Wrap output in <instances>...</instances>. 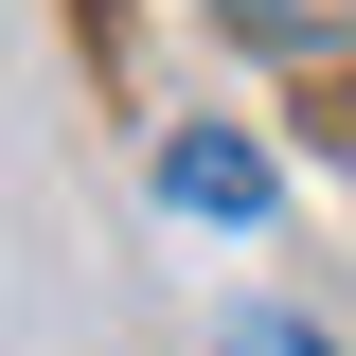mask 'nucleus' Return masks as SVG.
<instances>
[{
  "label": "nucleus",
  "mask_w": 356,
  "mask_h": 356,
  "mask_svg": "<svg viewBox=\"0 0 356 356\" xmlns=\"http://www.w3.org/2000/svg\"><path fill=\"white\" fill-rule=\"evenodd\" d=\"M161 214H214V232H250V214H267V143H232V125H178V143H161Z\"/></svg>",
  "instance_id": "nucleus-1"
},
{
  "label": "nucleus",
  "mask_w": 356,
  "mask_h": 356,
  "mask_svg": "<svg viewBox=\"0 0 356 356\" xmlns=\"http://www.w3.org/2000/svg\"><path fill=\"white\" fill-rule=\"evenodd\" d=\"M232 356H339L321 321H285V303H232Z\"/></svg>",
  "instance_id": "nucleus-3"
},
{
  "label": "nucleus",
  "mask_w": 356,
  "mask_h": 356,
  "mask_svg": "<svg viewBox=\"0 0 356 356\" xmlns=\"http://www.w3.org/2000/svg\"><path fill=\"white\" fill-rule=\"evenodd\" d=\"M232 36H267V54H339L356 36V0H214Z\"/></svg>",
  "instance_id": "nucleus-2"
}]
</instances>
